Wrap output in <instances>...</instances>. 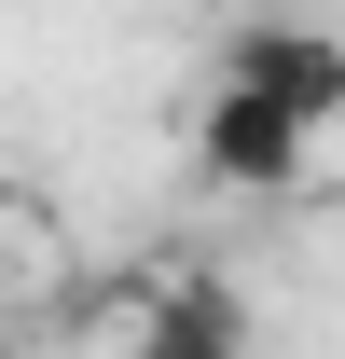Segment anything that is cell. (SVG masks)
Instances as JSON below:
<instances>
[{
  "label": "cell",
  "mask_w": 345,
  "mask_h": 359,
  "mask_svg": "<svg viewBox=\"0 0 345 359\" xmlns=\"http://www.w3.org/2000/svg\"><path fill=\"white\" fill-rule=\"evenodd\" d=\"M304 166H318V125L290 97H262V83H208L194 97V180L208 194H290Z\"/></svg>",
  "instance_id": "1"
},
{
  "label": "cell",
  "mask_w": 345,
  "mask_h": 359,
  "mask_svg": "<svg viewBox=\"0 0 345 359\" xmlns=\"http://www.w3.org/2000/svg\"><path fill=\"white\" fill-rule=\"evenodd\" d=\"M221 83H262V97H290V111H304L318 138L345 125V42L318 28V14H235V42H221Z\"/></svg>",
  "instance_id": "2"
},
{
  "label": "cell",
  "mask_w": 345,
  "mask_h": 359,
  "mask_svg": "<svg viewBox=\"0 0 345 359\" xmlns=\"http://www.w3.org/2000/svg\"><path fill=\"white\" fill-rule=\"evenodd\" d=\"M249 14H318V0H249Z\"/></svg>",
  "instance_id": "4"
},
{
  "label": "cell",
  "mask_w": 345,
  "mask_h": 359,
  "mask_svg": "<svg viewBox=\"0 0 345 359\" xmlns=\"http://www.w3.org/2000/svg\"><path fill=\"white\" fill-rule=\"evenodd\" d=\"M125 359H249V290L235 276H152L125 318Z\"/></svg>",
  "instance_id": "3"
}]
</instances>
